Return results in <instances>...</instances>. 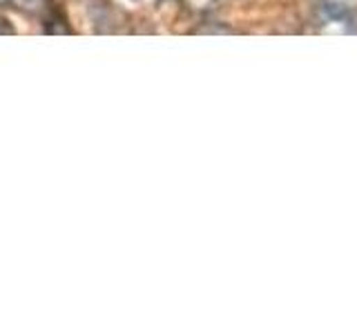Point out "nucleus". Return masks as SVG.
<instances>
[{
	"mask_svg": "<svg viewBox=\"0 0 357 335\" xmlns=\"http://www.w3.org/2000/svg\"><path fill=\"white\" fill-rule=\"evenodd\" d=\"M315 22L324 31H337V34L357 31L355 7L351 3H346V0H317Z\"/></svg>",
	"mask_w": 357,
	"mask_h": 335,
	"instance_id": "nucleus-1",
	"label": "nucleus"
},
{
	"mask_svg": "<svg viewBox=\"0 0 357 335\" xmlns=\"http://www.w3.org/2000/svg\"><path fill=\"white\" fill-rule=\"evenodd\" d=\"M3 34H14V27L9 25L7 18H0V36H3Z\"/></svg>",
	"mask_w": 357,
	"mask_h": 335,
	"instance_id": "nucleus-2",
	"label": "nucleus"
},
{
	"mask_svg": "<svg viewBox=\"0 0 357 335\" xmlns=\"http://www.w3.org/2000/svg\"><path fill=\"white\" fill-rule=\"evenodd\" d=\"M0 3H7V0H0Z\"/></svg>",
	"mask_w": 357,
	"mask_h": 335,
	"instance_id": "nucleus-3",
	"label": "nucleus"
}]
</instances>
